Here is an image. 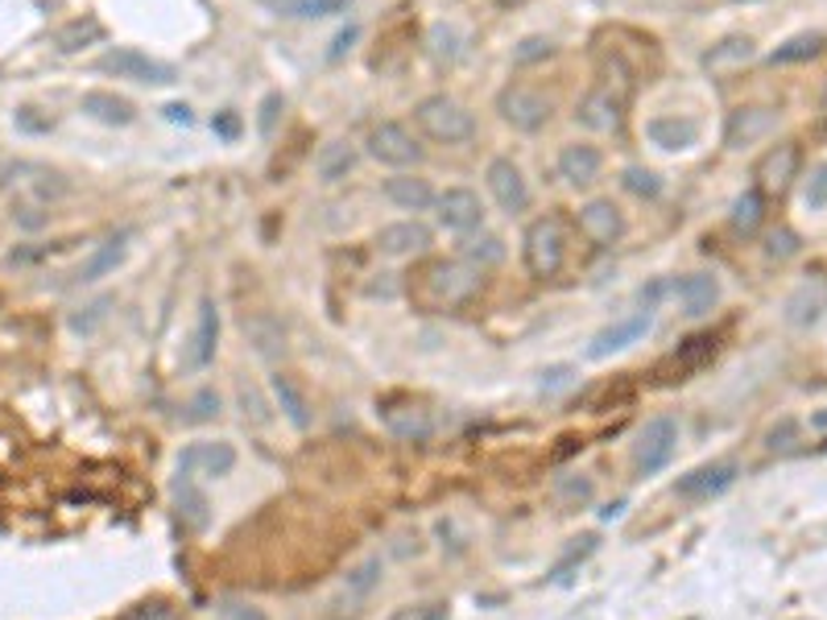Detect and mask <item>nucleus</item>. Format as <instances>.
<instances>
[{"instance_id": "nucleus-22", "label": "nucleus", "mask_w": 827, "mask_h": 620, "mask_svg": "<svg viewBox=\"0 0 827 620\" xmlns=\"http://www.w3.org/2000/svg\"><path fill=\"white\" fill-rule=\"evenodd\" d=\"M774 124H778V116L769 108H736L728 116L724 141H728V149H750V145H757L762 137L774 133Z\"/></svg>"}, {"instance_id": "nucleus-46", "label": "nucleus", "mask_w": 827, "mask_h": 620, "mask_svg": "<svg viewBox=\"0 0 827 620\" xmlns=\"http://www.w3.org/2000/svg\"><path fill=\"white\" fill-rule=\"evenodd\" d=\"M592 550H596V534H588V538H579V546H571V550L562 555V562H559V567L550 571V579H567V571H571L576 562H583V558L592 555Z\"/></svg>"}, {"instance_id": "nucleus-12", "label": "nucleus", "mask_w": 827, "mask_h": 620, "mask_svg": "<svg viewBox=\"0 0 827 620\" xmlns=\"http://www.w3.org/2000/svg\"><path fill=\"white\" fill-rule=\"evenodd\" d=\"M576 121L583 128H592V133H617L624 121V95L600 83V87H592V92L579 100Z\"/></svg>"}, {"instance_id": "nucleus-49", "label": "nucleus", "mask_w": 827, "mask_h": 620, "mask_svg": "<svg viewBox=\"0 0 827 620\" xmlns=\"http://www.w3.org/2000/svg\"><path fill=\"white\" fill-rule=\"evenodd\" d=\"M765 252H769V257H778V261H786V257H795V252H798V236L790 232V228H778V232L769 236Z\"/></svg>"}, {"instance_id": "nucleus-38", "label": "nucleus", "mask_w": 827, "mask_h": 620, "mask_svg": "<svg viewBox=\"0 0 827 620\" xmlns=\"http://www.w3.org/2000/svg\"><path fill=\"white\" fill-rule=\"evenodd\" d=\"M178 513L190 529H204L207 526V496L195 488V480H178Z\"/></svg>"}, {"instance_id": "nucleus-15", "label": "nucleus", "mask_w": 827, "mask_h": 620, "mask_svg": "<svg viewBox=\"0 0 827 620\" xmlns=\"http://www.w3.org/2000/svg\"><path fill=\"white\" fill-rule=\"evenodd\" d=\"M579 232L588 236L596 248H609L624 236V216L612 199H592L579 207Z\"/></svg>"}, {"instance_id": "nucleus-24", "label": "nucleus", "mask_w": 827, "mask_h": 620, "mask_svg": "<svg viewBox=\"0 0 827 620\" xmlns=\"http://www.w3.org/2000/svg\"><path fill=\"white\" fill-rule=\"evenodd\" d=\"M240 327H245L252 352H257L261 360L286 356V331H281V323L269 314V310H252V314H245V319H240Z\"/></svg>"}, {"instance_id": "nucleus-52", "label": "nucleus", "mask_w": 827, "mask_h": 620, "mask_svg": "<svg viewBox=\"0 0 827 620\" xmlns=\"http://www.w3.org/2000/svg\"><path fill=\"white\" fill-rule=\"evenodd\" d=\"M547 54H550V42L534 33V38H526V42L514 50V62H534V59H547Z\"/></svg>"}, {"instance_id": "nucleus-48", "label": "nucleus", "mask_w": 827, "mask_h": 620, "mask_svg": "<svg viewBox=\"0 0 827 620\" xmlns=\"http://www.w3.org/2000/svg\"><path fill=\"white\" fill-rule=\"evenodd\" d=\"M576 385V369L571 364H555V369L542 372V393H562V389Z\"/></svg>"}, {"instance_id": "nucleus-27", "label": "nucleus", "mask_w": 827, "mask_h": 620, "mask_svg": "<svg viewBox=\"0 0 827 620\" xmlns=\"http://www.w3.org/2000/svg\"><path fill=\"white\" fill-rule=\"evenodd\" d=\"M385 199L397 203L402 211H426V207H435V190H431V183L426 178H414V174H393L390 183H385Z\"/></svg>"}, {"instance_id": "nucleus-57", "label": "nucleus", "mask_w": 827, "mask_h": 620, "mask_svg": "<svg viewBox=\"0 0 827 620\" xmlns=\"http://www.w3.org/2000/svg\"><path fill=\"white\" fill-rule=\"evenodd\" d=\"M352 42H356V25H348V30L340 33L335 42H331V59H340V54H344V50L352 46Z\"/></svg>"}, {"instance_id": "nucleus-47", "label": "nucleus", "mask_w": 827, "mask_h": 620, "mask_svg": "<svg viewBox=\"0 0 827 620\" xmlns=\"http://www.w3.org/2000/svg\"><path fill=\"white\" fill-rule=\"evenodd\" d=\"M286 108V100H281V92H269L266 100H261V116H257V128L266 133V137H273V128H278V112Z\"/></svg>"}, {"instance_id": "nucleus-13", "label": "nucleus", "mask_w": 827, "mask_h": 620, "mask_svg": "<svg viewBox=\"0 0 827 620\" xmlns=\"http://www.w3.org/2000/svg\"><path fill=\"white\" fill-rule=\"evenodd\" d=\"M650 327H654V310H638V314H629V319H617V323L604 327V331L596 335L592 348H588V356L592 360L617 356L624 348H633L641 335H650Z\"/></svg>"}, {"instance_id": "nucleus-44", "label": "nucleus", "mask_w": 827, "mask_h": 620, "mask_svg": "<svg viewBox=\"0 0 827 620\" xmlns=\"http://www.w3.org/2000/svg\"><path fill=\"white\" fill-rule=\"evenodd\" d=\"M216 414H219V393L216 389H199V393L190 397L187 422H207V418H216Z\"/></svg>"}, {"instance_id": "nucleus-19", "label": "nucleus", "mask_w": 827, "mask_h": 620, "mask_svg": "<svg viewBox=\"0 0 827 620\" xmlns=\"http://www.w3.org/2000/svg\"><path fill=\"white\" fill-rule=\"evenodd\" d=\"M645 137L662 154H688V149H695V141H700V124L691 121V116L671 112V116H654V121L645 124Z\"/></svg>"}, {"instance_id": "nucleus-7", "label": "nucleus", "mask_w": 827, "mask_h": 620, "mask_svg": "<svg viewBox=\"0 0 827 620\" xmlns=\"http://www.w3.org/2000/svg\"><path fill=\"white\" fill-rule=\"evenodd\" d=\"M236 467V447L224 443V438H204V443H190L178 455V476L183 480H219Z\"/></svg>"}, {"instance_id": "nucleus-60", "label": "nucleus", "mask_w": 827, "mask_h": 620, "mask_svg": "<svg viewBox=\"0 0 827 620\" xmlns=\"http://www.w3.org/2000/svg\"><path fill=\"white\" fill-rule=\"evenodd\" d=\"M166 116H170L174 124H190V108H187V104H170V108H166Z\"/></svg>"}, {"instance_id": "nucleus-35", "label": "nucleus", "mask_w": 827, "mask_h": 620, "mask_svg": "<svg viewBox=\"0 0 827 620\" xmlns=\"http://www.w3.org/2000/svg\"><path fill=\"white\" fill-rule=\"evenodd\" d=\"M753 59V38H724L720 46H712L703 54V66L707 71H724V66H741V62Z\"/></svg>"}, {"instance_id": "nucleus-43", "label": "nucleus", "mask_w": 827, "mask_h": 620, "mask_svg": "<svg viewBox=\"0 0 827 620\" xmlns=\"http://www.w3.org/2000/svg\"><path fill=\"white\" fill-rule=\"evenodd\" d=\"M803 203H807V211H827V162L812 166V178L803 186Z\"/></svg>"}, {"instance_id": "nucleus-32", "label": "nucleus", "mask_w": 827, "mask_h": 620, "mask_svg": "<svg viewBox=\"0 0 827 620\" xmlns=\"http://www.w3.org/2000/svg\"><path fill=\"white\" fill-rule=\"evenodd\" d=\"M100 38H104V25L95 17H79V21H71V25H63V30L54 33V50L59 54H75V50L92 46Z\"/></svg>"}, {"instance_id": "nucleus-59", "label": "nucleus", "mask_w": 827, "mask_h": 620, "mask_svg": "<svg viewBox=\"0 0 827 620\" xmlns=\"http://www.w3.org/2000/svg\"><path fill=\"white\" fill-rule=\"evenodd\" d=\"M484 9H493V13H514L517 4H526V0H480Z\"/></svg>"}, {"instance_id": "nucleus-58", "label": "nucleus", "mask_w": 827, "mask_h": 620, "mask_svg": "<svg viewBox=\"0 0 827 620\" xmlns=\"http://www.w3.org/2000/svg\"><path fill=\"white\" fill-rule=\"evenodd\" d=\"M236 128H240V124H236L232 112H224V116L216 121V133H219V137H236Z\"/></svg>"}, {"instance_id": "nucleus-1", "label": "nucleus", "mask_w": 827, "mask_h": 620, "mask_svg": "<svg viewBox=\"0 0 827 620\" xmlns=\"http://www.w3.org/2000/svg\"><path fill=\"white\" fill-rule=\"evenodd\" d=\"M480 273L484 269L468 265L464 257H459V261H426L418 273H414L410 294L418 298L426 310H459L480 294V286H484Z\"/></svg>"}, {"instance_id": "nucleus-34", "label": "nucleus", "mask_w": 827, "mask_h": 620, "mask_svg": "<svg viewBox=\"0 0 827 620\" xmlns=\"http://www.w3.org/2000/svg\"><path fill=\"white\" fill-rule=\"evenodd\" d=\"M815 54H824V33H795V38H786V42L769 54V62H774V66H786V62H807V59H815Z\"/></svg>"}, {"instance_id": "nucleus-23", "label": "nucleus", "mask_w": 827, "mask_h": 620, "mask_svg": "<svg viewBox=\"0 0 827 620\" xmlns=\"http://www.w3.org/2000/svg\"><path fill=\"white\" fill-rule=\"evenodd\" d=\"M674 294H679V307H683L688 319H703V314L716 310L720 281H716V273H688V278L674 286Z\"/></svg>"}, {"instance_id": "nucleus-36", "label": "nucleus", "mask_w": 827, "mask_h": 620, "mask_svg": "<svg viewBox=\"0 0 827 620\" xmlns=\"http://www.w3.org/2000/svg\"><path fill=\"white\" fill-rule=\"evenodd\" d=\"M464 261L476 265V269H488V265H500L505 261V240L493 232H480L464 240Z\"/></svg>"}, {"instance_id": "nucleus-28", "label": "nucleus", "mask_w": 827, "mask_h": 620, "mask_svg": "<svg viewBox=\"0 0 827 620\" xmlns=\"http://www.w3.org/2000/svg\"><path fill=\"white\" fill-rule=\"evenodd\" d=\"M352 166H356V145H352V141H328V145H319V154H314V174H319L323 183L348 178Z\"/></svg>"}, {"instance_id": "nucleus-9", "label": "nucleus", "mask_w": 827, "mask_h": 620, "mask_svg": "<svg viewBox=\"0 0 827 620\" xmlns=\"http://www.w3.org/2000/svg\"><path fill=\"white\" fill-rule=\"evenodd\" d=\"M741 480V464L736 459H712V464L691 467L688 476L674 480V496L683 500H712V496H724L733 484Z\"/></svg>"}, {"instance_id": "nucleus-30", "label": "nucleus", "mask_w": 827, "mask_h": 620, "mask_svg": "<svg viewBox=\"0 0 827 620\" xmlns=\"http://www.w3.org/2000/svg\"><path fill=\"white\" fill-rule=\"evenodd\" d=\"M269 389H273V397H278L281 414L294 422L298 431H307V426H311V414H307V397L298 393L294 381H290L286 372H273V376H269Z\"/></svg>"}, {"instance_id": "nucleus-5", "label": "nucleus", "mask_w": 827, "mask_h": 620, "mask_svg": "<svg viewBox=\"0 0 827 620\" xmlns=\"http://www.w3.org/2000/svg\"><path fill=\"white\" fill-rule=\"evenodd\" d=\"M364 145H369V157H373V162H381V166H393V170H410V166H418V162H422L418 137L410 133L406 124H397V121L373 124Z\"/></svg>"}, {"instance_id": "nucleus-45", "label": "nucleus", "mask_w": 827, "mask_h": 620, "mask_svg": "<svg viewBox=\"0 0 827 620\" xmlns=\"http://www.w3.org/2000/svg\"><path fill=\"white\" fill-rule=\"evenodd\" d=\"M46 211L38 207V203H13V224L17 228H25V232H38V228H46Z\"/></svg>"}, {"instance_id": "nucleus-11", "label": "nucleus", "mask_w": 827, "mask_h": 620, "mask_svg": "<svg viewBox=\"0 0 827 620\" xmlns=\"http://www.w3.org/2000/svg\"><path fill=\"white\" fill-rule=\"evenodd\" d=\"M219 348V307L216 298H204L199 302V314H195V331L187 340V356H183V369L187 372H204L211 360H216Z\"/></svg>"}, {"instance_id": "nucleus-8", "label": "nucleus", "mask_w": 827, "mask_h": 620, "mask_svg": "<svg viewBox=\"0 0 827 620\" xmlns=\"http://www.w3.org/2000/svg\"><path fill=\"white\" fill-rule=\"evenodd\" d=\"M100 71H108V75H116V79H133V83H154V87H166V83L178 79V71H174L170 62L149 59V54H141V50H133V46L108 50V54L100 59Z\"/></svg>"}, {"instance_id": "nucleus-40", "label": "nucleus", "mask_w": 827, "mask_h": 620, "mask_svg": "<svg viewBox=\"0 0 827 620\" xmlns=\"http://www.w3.org/2000/svg\"><path fill=\"white\" fill-rule=\"evenodd\" d=\"M108 310H112V298H95L87 307H79L75 314H71V331H75V335H92L95 327L108 319Z\"/></svg>"}, {"instance_id": "nucleus-53", "label": "nucleus", "mask_w": 827, "mask_h": 620, "mask_svg": "<svg viewBox=\"0 0 827 620\" xmlns=\"http://www.w3.org/2000/svg\"><path fill=\"white\" fill-rule=\"evenodd\" d=\"M219 617L224 620H266V612L252 604H240V600H224L219 604Z\"/></svg>"}, {"instance_id": "nucleus-14", "label": "nucleus", "mask_w": 827, "mask_h": 620, "mask_svg": "<svg viewBox=\"0 0 827 620\" xmlns=\"http://www.w3.org/2000/svg\"><path fill=\"white\" fill-rule=\"evenodd\" d=\"M435 207H438V224L452 228V232H472V228H480L484 219L480 195L468 190V186H447L435 199Z\"/></svg>"}, {"instance_id": "nucleus-54", "label": "nucleus", "mask_w": 827, "mask_h": 620, "mask_svg": "<svg viewBox=\"0 0 827 620\" xmlns=\"http://www.w3.org/2000/svg\"><path fill=\"white\" fill-rule=\"evenodd\" d=\"M240 402H245V418H252L257 426H266L269 422V405L252 393V389H240Z\"/></svg>"}, {"instance_id": "nucleus-39", "label": "nucleus", "mask_w": 827, "mask_h": 620, "mask_svg": "<svg viewBox=\"0 0 827 620\" xmlns=\"http://www.w3.org/2000/svg\"><path fill=\"white\" fill-rule=\"evenodd\" d=\"M459 46H464L459 25H447V21L431 25V54H435V62H455L459 59Z\"/></svg>"}, {"instance_id": "nucleus-55", "label": "nucleus", "mask_w": 827, "mask_h": 620, "mask_svg": "<svg viewBox=\"0 0 827 620\" xmlns=\"http://www.w3.org/2000/svg\"><path fill=\"white\" fill-rule=\"evenodd\" d=\"M790 434H795V422H782V426H774V431L765 434V447L786 451V447H790Z\"/></svg>"}, {"instance_id": "nucleus-51", "label": "nucleus", "mask_w": 827, "mask_h": 620, "mask_svg": "<svg viewBox=\"0 0 827 620\" xmlns=\"http://www.w3.org/2000/svg\"><path fill=\"white\" fill-rule=\"evenodd\" d=\"M17 128H21V133H50L54 121H50V116H38V108H17Z\"/></svg>"}, {"instance_id": "nucleus-29", "label": "nucleus", "mask_w": 827, "mask_h": 620, "mask_svg": "<svg viewBox=\"0 0 827 620\" xmlns=\"http://www.w3.org/2000/svg\"><path fill=\"white\" fill-rule=\"evenodd\" d=\"M381 418H385V426H390L397 438H426V434L435 431L431 414L418 410V405H390V410H381Z\"/></svg>"}, {"instance_id": "nucleus-37", "label": "nucleus", "mask_w": 827, "mask_h": 620, "mask_svg": "<svg viewBox=\"0 0 827 620\" xmlns=\"http://www.w3.org/2000/svg\"><path fill=\"white\" fill-rule=\"evenodd\" d=\"M592 496H596L592 476H559L555 480V500H559L562 509H583V505H592Z\"/></svg>"}, {"instance_id": "nucleus-4", "label": "nucleus", "mask_w": 827, "mask_h": 620, "mask_svg": "<svg viewBox=\"0 0 827 620\" xmlns=\"http://www.w3.org/2000/svg\"><path fill=\"white\" fill-rule=\"evenodd\" d=\"M674 451H679V422L671 414H658L633 438V467H638L641 476H654V472H662V467L671 464Z\"/></svg>"}, {"instance_id": "nucleus-6", "label": "nucleus", "mask_w": 827, "mask_h": 620, "mask_svg": "<svg viewBox=\"0 0 827 620\" xmlns=\"http://www.w3.org/2000/svg\"><path fill=\"white\" fill-rule=\"evenodd\" d=\"M497 112L505 124H514L517 133H538L542 124L550 121V95H542L538 87H526V83H509L505 92L497 95Z\"/></svg>"}, {"instance_id": "nucleus-10", "label": "nucleus", "mask_w": 827, "mask_h": 620, "mask_svg": "<svg viewBox=\"0 0 827 620\" xmlns=\"http://www.w3.org/2000/svg\"><path fill=\"white\" fill-rule=\"evenodd\" d=\"M484 183H488V190H493V199H497L500 211L517 216V211L530 207V186H526V178H521L514 157H493L488 170H484Z\"/></svg>"}, {"instance_id": "nucleus-21", "label": "nucleus", "mask_w": 827, "mask_h": 620, "mask_svg": "<svg viewBox=\"0 0 827 620\" xmlns=\"http://www.w3.org/2000/svg\"><path fill=\"white\" fill-rule=\"evenodd\" d=\"M604 170V154L588 145V141H576V145H562L559 154V178L571 186H592Z\"/></svg>"}, {"instance_id": "nucleus-26", "label": "nucleus", "mask_w": 827, "mask_h": 620, "mask_svg": "<svg viewBox=\"0 0 827 620\" xmlns=\"http://www.w3.org/2000/svg\"><path fill=\"white\" fill-rule=\"evenodd\" d=\"M79 108L87 112L92 121L112 124V128H125V124L137 121V108L128 104L125 95H116V92H83V100H79Z\"/></svg>"}, {"instance_id": "nucleus-20", "label": "nucleus", "mask_w": 827, "mask_h": 620, "mask_svg": "<svg viewBox=\"0 0 827 620\" xmlns=\"http://www.w3.org/2000/svg\"><path fill=\"white\" fill-rule=\"evenodd\" d=\"M782 314L790 327H815L827 314V281L812 278L803 281L798 290H790V298L782 302Z\"/></svg>"}, {"instance_id": "nucleus-2", "label": "nucleus", "mask_w": 827, "mask_h": 620, "mask_svg": "<svg viewBox=\"0 0 827 620\" xmlns=\"http://www.w3.org/2000/svg\"><path fill=\"white\" fill-rule=\"evenodd\" d=\"M521 261L530 269V278L547 281L567 265V224L559 216L534 219L526 236H521Z\"/></svg>"}, {"instance_id": "nucleus-41", "label": "nucleus", "mask_w": 827, "mask_h": 620, "mask_svg": "<svg viewBox=\"0 0 827 620\" xmlns=\"http://www.w3.org/2000/svg\"><path fill=\"white\" fill-rule=\"evenodd\" d=\"M348 9V0H286L281 4V13H290V17H335V13H344Z\"/></svg>"}, {"instance_id": "nucleus-31", "label": "nucleus", "mask_w": 827, "mask_h": 620, "mask_svg": "<svg viewBox=\"0 0 827 620\" xmlns=\"http://www.w3.org/2000/svg\"><path fill=\"white\" fill-rule=\"evenodd\" d=\"M381 571H385V562H381L376 555L360 558L356 567L348 571V579H344V600H348V604H360V600H364V596L381 583Z\"/></svg>"}, {"instance_id": "nucleus-61", "label": "nucleus", "mask_w": 827, "mask_h": 620, "mask_svg": "<svg viewBox=\"0 0 827 620\" xmlns=\"http://www.w3.org/2000/svg\"><path fill=\"white\" fill-rule=\"evenodd\" d=\"M812 426H815V431H827V410H824V414H815Z\"/></svg>"}, {"instance_id": "nucleus-16", "label": "nucleus", "mask_w": 827, "mask_h": 620, "mask_svg": "<svg viewBox=\"0 0 827 620\" xmlns=\"http://www.w3.org/2000/svg\"><path fill=\"white\" fill-rule=\"evenodd\" d=\"M798 174V145L795 141H782L769 154L757 162V190L762 195H782L786 186L795 183Z\"/></svg>"}, {"instance_id": "nucleus-3", "label": "nucleus", "mask_w": 827, "mask_h": 620, "mask_svg": "<svg viewBox=\"0 0 827 620\" xmlns=\"http://www.w3.org/2000/svg\"><path fill=\"white\" fill-rule=\"evenodd\" d=\"M414 121H418V128L426 137L443 141V145H459V141H468L476 133L472 112L459 100H452V95H426V100H418Z\"/></svg>"}, {"instance_id": "nucleus-50", "label": "nucleus", "mask_w": 827, "mask_h": 620, "mask_svg": "<svg viewBox=\"0 0 827 620\" xmlns=\"http://www.w3.org/2000/svg\"><path fill=\"white\" fill-rule=\"evenodd\" d=\"M390 620H447V604H410L397 608Z\"/></svg>"}, {"instance_id": "nucleus-42", "label": "nucleus", "mask_w": 827, "mask_h": 620, "mask_svg": "<svg viewBox=\"0 0 827 620\" xmlns=\"http://www.w3.org/2000/svg\"><path fill=\"white\" fill-rule=\"evenodd\" d=\"M624 190H633L638 199H658L662 195V183H658L654 170H641V166H629V170L621 174Z\"/></svg>"}, {"instance_id": "nucleus-33", "label": "nucleus", "mask_w": 827, "mask_h": 620, "mask_svg": "<svg viewBox=\"0 0 827 620\" xmlns=\"http://www.w3.org/2000/svg\"><path fill=\"white\" fill-rule=\"evenodd\" d=\"M762 219H765V195L753 186V190H745V195L733 203V216H728V224H733V232L753 236L757 228H762Z\"/></svg>"}, {"instance_id": "nucleus-18", "label": "nucleus", "mask_w": 827, "mask_h": 620, "mask_svg": "<svg viewBox=\"0 0 827 620\" xmlns=\"http://www.w3.org/2000/svg\"><path fill=\"white\" fill-rule=\"evenodd\" d=\"M431 228L422 224V219H397V224H385L381 232H376V248L385 252V257H418V252H426L431 248Z\"/></svg>"}, {"instance_id": "nucleus-25", "label": "nucleus", "mask_w": 827, "mask_h": 620, "mask_svg": "<svg viewBox=\"0 0 827 620\" xmlns=\"http://www.w3.org/2000/svg\"><path fill=\"white\" fill-rule=\"evenodd\" d=\"M125 248H128V236L121 232V236H108L104 245H95L87 257H83V265L75 269V281L79 286H92V281H100V278H108L112 269L116 265L125 261Z\"/></svg>"}, {"instance_id": "nucleus-17", "label": "nucleus", "mask_w": 827, "mask_h": 620, "mask_svg": "<svg viewBox=\"0 0 827 620\" xmlns=\"http://www.w3.org/2000/svg\"><path fill=\"white\" fill-rule=\"evenodd\" d=\"M712 360H716V340L712 335H691V340L679 343V352H671L658 364V376L662 381H688L691 372H700Z\"/></svg>"}, {"instance_id": "nucleus-56", "label": "nucleus", "mask_w": 827, "mask_h": 620, "mask_svg": "<svg viewBox=\"0 0 827 620\" xmlns=\"http://www.w3.org/2000/svg\"><path fill=\"white\" fill-rule=\"evenodd\" d=\"M128 620H178V612L166 604H141Z\"/></svg>"}]
</instances>
